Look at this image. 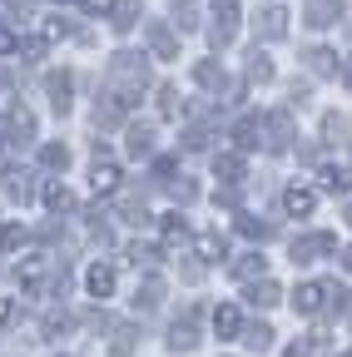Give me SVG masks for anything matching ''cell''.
I'll return each instance as SVG.
<instances>
[{
    "mask_svg": "<svg viewBox=\"0 0 352 357\" xmlns=\"http://www.w3.org/2000/svg\"><path fill=\"white\" fill-rule=\"evenodd\" d=\"M213 30H208V40H213V50H224V45H234V30H238V0H213Z\"/></svg>",
    "mask_w": 352,
    "mask_h": 357,
    "instance_id": "cell-2",
    "label": "cell"
},
{
    "mask_svg": "<svg viewBox=\"0 0 352 357\" xmlns=\"http://www.w3.org/2000/svg\"><path fill=\"white\" fill-rule=\"evenodd\" d=\"M248 79H273V65H268V55H258V50H253V60H248Z\"/></svg>",
    "mask_w": 352,
    "mask_h": 357,
    "instance_id": "cell-32",
    "label": "cell"
},
{
    "mask_svg": "<svg viewBox=\"0 0 352 357\" xmlns=\"http://www.w3.org/2000/svg\"><path fill=\"white\" fill-rule=\"evenodd\" d=\"M347 40H352V25H347Z\"/></svg>",
    "mask_w": 352,
    "mask_h": 357,
    "instance_id": "cell-46",
    "label": "cell"
},
{
    "mask_svg": "<svg viewBox=\"0 0 352 357\" xmlns=\"http://www.w3.org/2000/svg\"><path fill=\"white\" fill-rule=\"evenodd\" d=\"M268 124H273V144H288V134H293V119H288V114L278 109V114H273Z\"/></svg>",
    "mask_w": 352,
    "mask_h": 357,
    "instance_id": "cell-33",
    "label": "cell"
},
{
    "mask_svg": "<svg viewBox=\"0 0 352 357\" xmlns=\"http://www.w3.org/2000/svg\"><path fill=\"white\" fill-rule=\"evenodd\" d=\"M347 218H352V208H347Z\"/></svg>",
    "mask_w": 352,
    "mask_h": 357,
    "instance_id": "cell-47",
    "label": "cell"
},
{
    "mask_svg": "<svg viewBox=\"0 0 352 357\" xmlns=\"http://www.w3.org/2000/svg\"><path fill=\"white\" fill-rule=\"evenodd\" d=\"M149 50H154L159 60H174V55H179V40H174V30H169L164 20H149Z\"/></svg>",
    "mask_w": 352,
    "mask_h": 357,
    "instance_id": "cell-6",
    "label": "cell"
},
{
    "mask_svg": "<svg viewBox=\"0 0 352 357\" xmlns=\"http://www.w3.org/2000/svg\"><path fill=\"white\" fill-rule=\"evenodd\" d=\"M234 273H238V278H253V273L263 278V253H248V258H243V263L234 268Z\"/></svg>",
    "mask_w": 352,
    "mask_h": 357,
    "instance_id": "cell-34",
    "label": "cell"
},
{
    "mask_svg": "<svg viewBox=\"0 0 352 357\" xmlns=\"http://www.w3.org/2000/svg\"><path fill=\"white\" fill-rule=\"evenodd\" d=\"M40 159H45L50 169H65V164H70V149H65V144H45V149H40Z\"/></svg>",
    "mask_w": 352,
    "mask_h": 357,
    "instance_id": "cell-30",
    "label": "cell"
},
{
    "mask_svg": "<svg viewBox=\"0 0 352 357\" xmlns=\"http://www.w3.org/2000/svg\"><path fill=\"white\" fill-rule=\"evenodd\" d=\"M194 79H199L204 89H224V65H213V60H199V65H194Z\"/></svg>",
    "mask_w": 352,
    "mask_h": 357,
    "instance_id": "cell-16",
    "label": "cell"
},
{
    "mask_svg": "<svg viewBox=\"0 0 352 357\" xmlns=\"http://www.w3.org/2000/svg\"><path fill=\"white\" fill-rule=\"evenodd\" d=\"M342 268H347V273H352V248H347V253H342Z\"/></svg>",
    "mask_w": 352,
    "mask_h": 357,
    "instance_id": "cell-43",
    "label": "cell"
},
{
    "mask_svg": "<svg viewBox=\"0 0 352 357\" xmlns=\"http://www.w3.org/2000/svg\"><path fill=\"white\" fill-rule=\"evenodd\" d=\"M194 342H199V333H194V318H184V323H174V328H169V347H174V352H189Z\"/></svg>",
    "mask_w": 352,
    "mask_h": 357,
    "instance_id": "cell-13",
    "label": "cell"
},
{
    "mask_svg": "<svg viewBox=\"0 0 352 357\" xmlns=\"http://www.w3.org/2000/svg\"><path fill=\"white\" fill-rule=\"evenodd\" d=\"M159 234H164V248H179V243L189 238V223H184L179 213H169V218H164V229H159Z\"/></svg>",
    "mask_w": 352,
    "mask_h": 357,
    "instance_id": "cell-15",
    "label": "cell"
},
{
    "mask_svg": "<svg viewBox=\"0 0 352 357\" xmlns=\"http://www.w3.org/2000/svg\"><path fill=\"white\" fill-rule=\"evenodd\" d=\"M45 204H50L55 213H65V208H70V189H65V184H45Z\"/></svg>",
    "mask_w": 352,
    "mask_h": 357,
    "instance_id": "cell-29",
    "label": "cell"
},
{
    "mask_svg": "<svg viewBox=\"0 0 352 357\" xmlns=\"http://www.w3.org/2000/svg\"><path fill=\"white\" fill-rule=\"evenodd\" d=\"M65 328H70L65 312H50V318H45V337H55V333H65Z\"/></svg>",
    "mask_w": 352,
    "mask_h": 357,
    "instance_id": "cell-36",
    "label": "cell"
},
{
    "mask_svg": "<svg viewBox=\"0 0 352 357\" xmlns=\"http://www.w3.org/2000/svg\"><path fill=\"white\" fill-rule=\"evenodd\" d=\"M174 15H179V30H189L199 20V6H194V0H174Z\"/></svg>",
    "mask_w": 352,
    "mask_h": 357,
    "instance_id": "cell-31",
    "label": "cell"
},
{
    "mask_svg": "<svg viewBox=\"0 0 352 357\" xmlns=\"http://www.w3.org/2000/svg\"><path fill=\"white\" fill-rule=\"evenodd\" d=\"M303 20L313 25V30L337 25V20H342V0H307V6H303Z\"/></svg>",
    "mask_w": 352,
    "mask_h": 357,
    "instance_id": "cell-3",
    "label": "cell"
},
{
    "mask_svg": "<svg viewBox=\"0 0 352 357\" xmlns=\"http://www.w3.org/2000/svg\"><path fill=\"white\" fill-rule=\"evenodd\" d=\"M135 15H139V0H119V6H114V30H129Z\"/></svg>",
    "mask_w": 352,
    "mask_h": 357,
    "instance_id": "cell-25",
    "label": "cell"
},
{
    "mask_svg": "<svg viewBox=\"0 0 352 357\" xmlns=\"http://www.w3.org/2000/svg\"><path fill=\"white\" fill-rule=\"evenodd\" d=\"M109 79H114V84H124V89H114V95H119L124 105H135V95L149 84L144 55H114V60H109Z\"/></svg>",
    "mask_w": 352,
    "mask_h": 357,
    "instance_id": "cell-1",
    "label": "cell"
},
{
    "mask_svg": "<svg viewBox=\"0 0 352 357\" xmlns=\"http://www.w3.org/2000/svg\"><path fill=\"white\" fill-rule=\"evenodd\" d=\"M258 307H273L278 303V283H268V278H263V283H253V293H248Z\"/></svg>",
    "mask_w": 352,
    "mask_h": 357,
    "instance_id": "cell-27",
    "label": "cell"
},
{
    "mask_svg": "<svg viewBox=\"0 0 352 357\" xmlns=\"http://www.w3.org/2000/svg\"><path fill=\"white\" fill-rule=\"evenodd\" d=\"M258 35H263V40H283V35H288V10H283V6H268V10L258 15Z\"/></svg>",
    "mask_w": 352,
    "mask_h": 357,
    "instance_id": "cell-7",
    "label": "cell"
},
{
    "mask_svg": "<svg viewBox=\"0 0 352 357\" xmlns=\"http://www.w3.org/2000/svg\"><path fill=\"white\" fill-rule=\"evenodd\" d=\"M199 258L218 263V258H224V238H218V234H199Z\"/></svg>",
    "mask_w": 352,
    "mask_h": 357,
    "instance_id": "cell-22",
    "label": "cell"
},
{
    "mask_svg": "<svg viewBox=\"0 0 352 357\" xmlns=\"http://www.w3.org/2000/svg\"><path fill=\"white\" fill-rule=\"evenodd\" d=\"M174 100H179V95H174V89L164 84V89H159V109H164V114H174V109H179V105H174Z\"/></svg>",
    "mask_w": 352,
    "mask_h": 357,
    "instance_id": "cell-38",
    "label": "cell"
},
{
    "mask_svg": "<svg viewBox=\"0 0 352 357\" xmlns=\"http://www.w3.org/2000/svg\"><path fill=\"white\" fill-rule=\"evenodd\" d=\"M15 318V298H0V328H6Z\"/></svg>",
    "mask_w": 352,
    "mask_h": 357,
    "instance_id": "cell-39",
    "label": "cell"
},
{
    "mask_svg": "<svg viewBox=\"0 0 352 357\" xmlns=\"http://www.w3.org/2000/svg\"><path fill=\"white\" fill-rule=\"evenodd\" d=\"M307 65H313L318 75H337V55L332 50H307Z\"/></svg>",
    "mask_w": 352,
    "mask_h": 357,
    "instance_id": "cell-24",
    "label": "cell"
},
{
    "mask_svg": "<svg viewBox=\"0 0 352 357\" xmlns=\"http://www.w3.org/2000/svg\"><path fill=\"white\" fill-rule=\"evenodd\" d=\"M6 6H10V10H20V15H30V6H35V0H6Z\"/></svg>",
    "mask_w": 352,
    "mask_h": 357,
    "instance_id": "cell-41",
    "label": "cell"
},
{
    "mask_svg": "<svg viewBox=\"0 0 352 357\" xmlns=\"http://www.w3.org/2000/svg\"><path fill=\"white\" fill-rule=\"evenodd\" d=\"M234 139H238V149H258V139H263V124L248 114V119H238L234 124Z\"/></svg>",
    "mask_w": 352,
    "mask_h": 357,
    "instance_id": "cell-12",
    "label": "cell"
},
{
    "mask_svg": "<svg viewBox=\"0 0 352 357\" xmlns=\"http://www.w3.org/2000/svg\"><path fill=\"white\" fill-rule=\"evenodd\" d=\"M213 174L224 178V184H238V178H243V159L238 154H218L213 159Z\"/></svg>",
    "mask_w": 352,
    "mask_h": 357,
    "instance_id": "cell-14",
    "label": "cell"
},
{
    "mask_svg": "<svg viewBox=\"0 0 352 357\" xmlns=\"http://www.w3.org/2000/svg\"><path fill=\"white\" fill-rule=\"evenodd\" d=\"M328 293H332L328 283H303V288L293 293V307L303 312V318H313V312H323V307H328Z\"/></svg>",
    "mask_w": 352,
    "mask_h": 357,
    "instance_id": "cell-4",
    "label": "cell"
},
{
    "mask_svg": "<svg viewBox=\"0 0 352 357\" xmlns=\"http://www.w3.org/2000/svg\"><path fill=\"white\" fill-rule=\"evenodd\" d=\"M337 248V238L332 234H313V238H298L293 243V263H313L318 253H332Z\"/></svg>",
    "mask_w": 352,
    "mask_h": 357,
    "instance_id": "cell-5",
    "label": "cell"
},
{
    "mask_svg": "<svg viewBox=\"0 0 352 357\" xmlns=\"http://www.w3.org/2000/svg\"><path fill=\"white\" fill-rule=\"evenodd\" d=\"M283 208H288L293 218H307V213L318 208V194H313V189H298V184H293V189L283 194Z\"/></svg>",
    "mask_w": 352,
    "mask_h": 357,
    "instance_id": "cell-8",
    "label": "cell"
},
{
    "mask_svg": "<svg viewBox=\"0 0 352 357\" xmlns=\"http://www.w3.org/2000/svg\"><path fill=\"white\" fill-rule=\"evenodd\" d=\"M6 189H10V199L25 204V199H30V174H25V169H10V174H6Z\"/></svg>",
    "mask_w": 352,
    "mask_h": 357,
    "instance_id": "cell-21",
    "label": "cell"
},
{
    "mask_svg": "<svg viewBox=\"0 0 352 357\" xmlns=\"http://www.w3.org/2000/svg\"><path fill=\"white\" fill-rule=\"evenodd\" d=\"M347 357H352V352H347Z\"/></svg>",
    "mask_w": 352,
    "mask_h": 357,
    "instance_id": "cell-49",
    "label": "cell"
},
{
    "mask_svg": "<svg viewBox=\"0 0 352 357\" xmlns=\"http://www.w3.org/2000/svg\"><path fill=\"white\" fill-rule=\"evenodd\" d=\"M60 6H65V0H60Z\"/></svg>",
    "mask_w": 352,
    "mask_h": 357,
    "instance_id": "cell-48",
    "label": "cell"
},
{
    "mask_svg": "<svg viewBox=\"0 0 352 357\" xmlns=\"http://www.w3.org/2000/svg\"><path fill=\"white\" fill-rule=\"evenodd\" d=\"M90 184H95V194H114V189H119V169H114V164H95V178H90Z\"/></svg>",
    "mask_w": 352,
    "mask_h": 357,
    "instance_id": "cell-17",
    "label": "cell"
},
{
    "mask_svg": "<svg viewBox=\"0 0 352 357\" xmlns=\"http://www.w3.org/2000/svg\"><path fill=\"white\" fill-rule=\"evenodd\" d=\"M342 79H347V89H352V60H347V65H342Z\"/></svg>",
    "mask_w": 352,
    "mask_h": 357,
    "instance_id": "cell-42",
    "label": "cell"
},
{
    "mask_svg": "<svg viewBox=\"0 0 352 357\" xmlns=\"http://www.w3.org/2000/svg\"><path fill=\"white\" fill-rule=\"evenodd\" d=\"M238 328H243V323H238V307H234V303L213 307V333H218V337H238Z\"/></svg>",
    "mask_w": 352,
    "mask_h": 357,
    "instance_id": "cell-11",
    "label": "cell"
},
{
    "mask_svg": "<svg viewBox=\"0 0 352 357\" xmlns=\"http://www.w3.org/2000/svg\"><path fill=\"white\" fill-rule=\"evenodd\" d=\"M70 89H75V79L70 75H45V95H50V105L65 114L70 109Z\"/></svg>",
    "mask_w": 352,
    "mask_h": 357,
    "instance_id": "cell-10",
    "label": "cell"
},
{
    "mask_svg": "<svg viewBox=\"0 0 352 357\" xmlns=\"http://www.w3.org/2000/svg\"><path fill=\"white\" fill-rule=\"evenodd\" d=\"M159 298H164V283H159V278H144V283H139V293H135V303H139V307H159Z\"/></svg>",
    "mask_w": 352,
    "mask_h": 357,
    "instance_id": "cell-20",
    "label": "cell"
},
{
    "mask_svg": "<svg viewBox=\"0 0 352 357\" xmlns=\"http://www.w3.org/2000/svg\"><path fill=\"white\" fill-rule=\"evenodd\" d=\"M0 149H6V129H0Z\"/></svg>",
    "mask_w": 352,
    "mask_h": 357,
    "instance_id": "cell-45",
    "label": "cell"
},
{
    "mask_svg": "<svg viewBox=\"0 0 352 357\" xmlns=\"http://www.w3.org/2000/svg\"><path fill=\"white\" fill-rule=\"evenodd\" d=\"M25 238H30V234L20 229V223H6V229H0V248H6V253H15Z\"/></svg>",
    "mask_w": 352,
    "mask_h": 357,
    "instance_id": "cell-26",
    "label": "cell"
},
{
    "mask_svg": "<svg viewBox=\"0 0 352 357\" xmlns=\"http://www.w3.org/2000/svg\"><path fill=\"white\" fill-rule=\"evenodd\" d=\"M288 357H307V352H303V347H293V352H288Z\"/></svg>",
    "mask_w": 352,
    "mask_h": 357,
    "instance_id": "cell-44",
    "label": "cell"
},
{
    "mask_svg": "<svg viewBox=\"0 0 352 357\" xmlns=\"http://www.w3.org/2000/svg\"><path fill=\"white\" fill-rule=\"evenodd\" d=\"M84 10H95V15H105V10H114V0H84Z\"/></svg>",
    "mask_w": 352,
    "mask_h": 357,
    "instance_id": "cell-40",
    "label": "cell"
},
{
    "mask_svg": "<svg viewBox=\"0 0 352 357\" xmlns=\"http://www.w3.org/2000/svg\"><path fill=\"white\" fill-rule=\"evenodd\" d=\"M243 342H248V347H258V352H268V347H273V328H268V323H258V328H248V333H243Z\"/></svg>",
    "mask_w": 352,
    "mask_h": 357,
    "instance_id": "cell-23",
    "label": "cell"
},
{
    "mask_svg": "<svg viewBox=\"0 0 352 357\" xmlns=\"http://www.w3.org/2000/svg\"><path fill=\"white\" fill-rule=\"evenodd\" d=\"M20 55L25 60H45V40H20Z\"/></svg>",
    "mask_w": 352,
    "mask_h": 357,
    "instance_id": "cell-35",
    "label": "cell"
},
{
    "mask_svg": "<svg viewBox=\"0 0 352 357\" xmlns=\"http://www.w3.org/2000/svg\"><path fill=\"white\" fill-rule=\"evenodd\" d=\"M129 154H135V159L154 154V134H149L144 124H135V129H129Z\"/></svg>",
    "mask_w": 352,
    "mask_h": 357,
    "instance_id": "cell-18",
    "label": "cell"
},
{
    "mask_svg": "<svg viewBox=\"0 0 352 357\" xmlns=\"http://www.w3.org/2000/svg\"><path fill=\"white\" fill-rule=\"evenodd\" d=\"M15 273H20V283H25V288H40V278H45V258H40V253H35V258H25Z\"/></svg>",
    "mask_w": 352,
    "mask_h": 357,
    "instance_id": "cell-19",
    "label": "cell"
},
{
    "mask_svg": "<svg viewBox=\"0 0 352 357\" xmlns=\"http://www.w3.org/2000/svg\"><path fill=\"white\" fill-rule=\"evenodd\" d=\"M238 229H243L248 238H268V223H253V218H243V223H238Z\"/></svg>",
    "mask_w": 352,
    "mask_h": 357,
    "instance_id": "cell-37",
    "label": "cell"
},
{
    "mask_svg": "<svg viewBox=\"0 0 352 357\" xmlns=\"http://www.w3.org/2000/svg\"><path fill=\"white\" fill-rule=\"evenodd\" d=\"M84 288H90V298H109V293H114V268L95 263L90 273H84Z\"/></svg>",
    "mask_w": 352,
    "mask_h": 357,
    "instance_id": "cell-9",
    "label": "cell"
},
{
    "mask_svg": "<svg viewBox=\"0 0 352 357\" xmlns=\"http://www.w3.org/2000/svg\"><path fill=\"white\" fill-rule=\"evenodd\" d=\"M318 178H323V189H328V194H347V174H342V169H332V164H328Z\"/></svg>",
    "mask_w": 352,
    "mask_h": 357,
    "instance_id": "cell-28",
    "label": "cell"
}]
</instances>
